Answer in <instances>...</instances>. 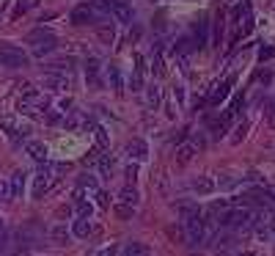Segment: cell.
Wrapping results in <instances>:
<instances>
[{"label":"cell","mask_w":275,"mask_h":256,"mask_svg":"<svg viewBox=\"0 0 275 256\" xmlns=\"http://www.w3.org/2000/svg\"><path fill=\"white\" fill-rule=\"evenodd\" d=\"M85 78H88V83H99V61L96 58H88L85 61Z\"/></svg>","instance_id":"cell-16"},{"label":"cell","mask_w":275,"mask_h":256,"mask_svg":"<svg viewBox=\"0 0 275 256\" xmlns=\"http://www.w3.org/2000/svg\"><path fill=\"white\" fill-rule=\"evenodd\" d=\"M96 190H99L96 176L94 173H83V176H77V193H74V201H83L85 193H96Z\"/></svg>","instance_id":"cell-3"},{"label":"cell","mask_w":275,"mask_h":256,"mask_svg":"<svg viewBox=\"0 0 275 256\" xmlns=\"http://www.w3.org/2000/svg\"><path fill=\"white\" fill-rule=\"evenodd\" d=\"M53 39V33H47V30H42V28H36V30H30L28 33V42L36 47V44H42V42H50Z\"/></svg>","instance_id":"cell-19"},{"label":"cell","mask_w":275,"mask_h":256,"mask_svg":"<svg viewBox=\"0 0 275 256\" xmlns=\"http://www.w3.org/2000/svg\"><path fill=\"white\" fill-rule=\"evenodd\" d=\"M157 102H160V91H157V85H154V88L149 91V105H157Z\"/></svg>","instance_id":"cell-36"},{"label":"cell","mask_w":275,"mask_h":256,"mask_svg":"<svg viewBox=\"0 0 275 256\" xmlns=\"http://www.w3.org/2000/svg\"><path fill=\"white\" fill-rule=\"evenodd\" d=\"M0 64L8 66V69H19V66L28 64V55L14 44H0Z\"/></svg>","instance_id":"cell-1"},{"label":"cell","mask_w":275,"mask_h":256,"mask_svg":"<svg viewBox=\"0 0 275 256\" xmlns=\"http://www.w3.org/2000/svg\"><path fill=\"white\" fill-rule=\"evenodd\" d=\"M50 69H55V72H69L72 69V58H58V61H53V64H47Z\"/></svg>","instance_id":"cell-26"},{"label":"cell","mask_w":275,"mask_h":256,"mask_svg":"<svg viewBox=\"0 0 275 256\" xmlns=\"http://www.w3.org/2000/svg\"><path fill=\"white\" fill-rule=\"evenodd\" d=\"M113 212H116V218H119V221H130V218H135V207H130V204H121V201H116Z\"/></svg>","instance_id":"cell-17"},{"label":"cell","mask_w":275,"mask_h":256,"mask_svg":"<svg viewBox=\"0 0 275 256\" xmlns=\"http://www.w3.org/2000/svg\"><path fill=\"white\" fill-rule=\"evenodd\" d=\"M223 30H226V14L217 11V14H215V36H212V44H215V47H220V42H223Z\"/></svg>","instance_id":"cell-13"},{"label":"cell","mask_w":275,"mask_h":256,"mask_svg":"<svg viewBox=\"0 0 275 256\" xmlns=\"http://www.w3.org/2000/svg\"><path fill=\"white\" fill-rule=\"evenodd\" d=\"M0 127H3V132H6L8 138H14V141H17L19 135H28V127H17L14 119H0Z\"/></svg>","instance_id":"cell-9"},{"label":"cell","mask_w":275,"mask_h":256,"mask_svg":"<svg viewBox=\"0 0 275 256\" xmlns=\"http://www.w3.org/2000/svg\"><path fill=\"white\" fill-rule=\"evenodd\" d=\"M270 232H273V234H275V221H273V223H270Z\"/></svg>","instance_id":"cell-41"},{"label":"cell","mask_w":275,"mask_h":256,"mask_svg":"<svg viewBox=\"0 0 275 256\" xmlns=\"http://www.w3.org/2000/svg\"><path fill=\"white\" fill-rule=\"evenodd\" d=\"M96 256H116V251H113V248H102Z\"/></svg>","instance_id":"cell-40"},{"label":"cell","mask_w":275,"mask_h":256,"mask_svg":"<svg viewBox=\"0 0 275 256\" xmlns=\"http://www.w3.org/2000/svg\"><path fill=\"white\" fill-rule=\"evenodd\" d=\"M176 212L185 215V218H187V215L198 212V207H196V204H187V201H179V204H176Z\"/></svg>","instance_id":"cell-30"},{"label":"cell","mask_w":275,"mask_h":256,"mask_svg":"<svg viewBox=\"0 0 275 256\" xmlns=\"http://www.w3.org/2000/svg\"><path fill=\"white\" fill-rule=\"evenodd\" d=\"M135 173H138V168H135V166L127 168V179H130V182H135Z\"/></svg>","instance_id":"cell-39"},{"label":"cell","mask_w":275,"mask_h":256,"mask_svg":"<svg viewBox=\"0 0 275 256\" xmlns=\"http://www.w3.org/2000/svg\"><path fill=\"white\" fill-rule=\"evenodd\" d=\"M96 30H99V36L105 42H113V25H99Z\"/></svg>","instance_id":"cell-32"},{"label":"cell","mask_w":275,"mask_h":256,"mask_svg":"<svg viewBox=\"0 0 275 256\" xmlns=\"http://www.w3.org/2000/svg\"><path fill=\"white\" fill-rule=\"evenodd\" d=\"M127 155H130V160H146V155H149V146H146V141L135 138V141L127 143Z\"/></svg>","instance_id":"cell-6"},{"label":"cell","mask_w":275,"mask_h":256,"mask_svg":"<svg viewBox=\"0 0 275 256\" xmlns=\"http://www.w3.org/2000/svg\"><path fill=\"white\" fill-rule=\"evenodd\" d=\"M19 107H22V110H36V107H42V94H39V91H25L22 96H19Z\"/></svg>","instance_id":"cell-7"},{"label":"cell","mask_w":275,"mask_h":256,"mask_svg":"<svg viewBox=\"0 0 275 256\" xmlns=\"http://www.w3.org/2000/svg\"><path fill=\"white\" fill-rule=\"evenodd\" d=\"M0 234H3V221H0Z\"/></svg>","instance_id":"cell-42"},{"label":"cell","mask_w":275,"mask_h":256,"mask_svg":"<svg viewBox=\"0 0 275 256\" xmlns=\"http://www.w3.org/2000/svg\"><path fill=\"white\" fill-rule=\"evenodd\" d=\"M127 3H130V0H108V6H110V11H113L116 6H127Z\"/></svg>","instance_id":"cell-38"},{"label":"cell","mask_w":275,"mask_h":256,"mask_svg":"<svg viewBox=\"0 0 275 256\" xmlns=\"http://www.w3.org/2000/svg\"><path fill=\"white\" fill-rule=\"evenodd\" d=\"M242 105H245V96H242V94H237V96L231 99V105H228L226 116H228V119H234V116H237L239 110H242Z\"/></svg>","instance_id":"cell-24"},{"label":"cell","mask_w":275,"mask_h":256,"mask_svg":"<svg viewBox=\"0 0 275 256\" xmlns=\"http://www.w3.org/2000/svg\"><path fill=\"white\" fill-rule=\"evenodd\" d=\"M96 196H99V204H102V207H110V198H108V193L96 190Z\"/></svg>","instance_id":"cell-37"},{"label":"cell","mask_w":275,"mask_h":256,"mask_svg":"<svg viewBox=\"0 0 275 256\" xmlns=\"http://www.w3.org/2000/svg\"><path fill=\"white\" fill-rule=\"evenodd\" d=\"M201 146H204V141H198V138L196 141H182L179 146H176V163H179V166H187Z\"/></svg>","instance_id":"cell-2"},{"label":"cell","mask_w":275,"mask_h":256,"mask_svg":"<svg viewBox=\"0 0 275 256\" xmlns=\"http://www.w3.org/2000/svg\"><path fill=\"white\" fill-rule=\"evenodd\" d=\"M8 198H11V187L6 182H0V201H8Z\"/></svg>","instance_id":"cell-34"},{"label":"cell","mask_w":275,"mask_h":256,"mask_svg":"<svg viewBox=\"0 0 275 256\" xmlns=\"http://www.w3.org/2000/svg\"><path fill=\"white\" fill-rule=\"evenodd\" d=\"M151 72L154 75H162V50H160V44H157V50H154V61H151Z\"/></svg>","instance_id":"cell-27"},{"label":"cell","mask_w":275,"mask_h":256,"mask_svg":"<svg viewBox=\"0 0 275 256\" xmlns=\"http://www.w3.org/2000/svg\"><path fill=\"white\" fill-rule=\"evenodd\" d=\"M50 234H53V240H55L58 245H64V243H69V234H72V232H69L66 226H55Z\"/></svg>","instance_id":"cell-25"},{"label":"cell","mask_w":275,"mask_h":256,"mask_svg":"<svg viewBox=\"0 0 275 256\" xmlns=\"http://www.w3.org/2000/svg\"><path fill=\"white\" fill-rule=\"evenodd\" d=\"M215 179H209V176H198L196 182H193V190L198 193V196H209L212 190H215Z\"/></svg>","instance_id":"cell-11"},{"label":"cell","mask_w":275,"mask_h":256,"mask_svg":"<svg viewBox=\"0 0 275 256\" xmlns=\"http://www.w3.org/2000/svg\"><path fill=\"white\" fill-rule=\"evenodd\" d=\"M132 88H143V55H135V75H132Z\"/></svg>","instance_id":"cell-14"},{"label":"cell","mask_w":275,"mask_h":256,"mask_svg":"<svg viewBox=\"0 0 275 256\" xmlns=\"http://www.w3.org/2000/svg\"><path fill=\"white\" fill-rule=\"evenodd\" d=\"M110 14H113L119 22H132V6H130V3H127V6H116Z\"/></svg>","instance_id":"cell-21"},{"label":"cell","mask_w":275,"mask_h":256,"mask_svg":"<svg viewBox=\"0 0 275 256\" xmlns=\"http://www.w3.org/2000/svg\"><path fill=\"white\" fill-rule=\"evenodd\" d=\"M151 251H149V245H143V243H127L124 248H121V256H149Z\"/></svg>","instance_id":"cell-12"},{"label":"cell","mask_w":275,"mask_h":256,"mask_svg":"<svg viewBox=\"0 0 275 256\" xmlns=\"http://www.w3.org/2000/svg\"><path fill=\"white\" fill-rule=\"evenodd\" d=\"M270 58H275L273 47H262V50H259V61H270Z\"/></svg>","instance_id":"cell-33"},{"label":"cell","mask_w":275,"mask_h":256,"mask_svg":"<svg viewBox=\"0 0 275 256\" xmlns=\"http://www.w3.org/2000/svg\"><path fill=\"white\" fill-rule=\"evenodd\" d=\"M119 201H121V204H130V207H138V190L127 185L124 190L119 193Z\"/></svg>","instance_id":"cell-18"},{"label":"cell","mask_w":275,"mask_h":256,"mask_svg":"<svg viewBox=\"0 0 275 256\" xmlns=\"http://www.w3.org/2000/svg\"><path fill=\"white\" fill-rule=\"evenodd\" d=\"M209 39V19H198V25L193 28V47L201 50Z\"/></svg>","instance_id":"cell-5"},{"label":"cell","mask_w":275,"mask_h":256,"mask_svg":"<svg viewBox=\"0 0 275 256\" xmlns=\"http://www.w3.org/2000/svg\"><path fill=\"white\" fill-rule=\"evenodd\" d=\"M217 187H220V190H231L234 185H237V179H220V182H215Z\"/></svg>","instance_id":"cell-35"},{"label":"cell","mask_w":275,"mask_h":256,"mask_svg":"<svg viewBox=\"0 0 275 256\" xmlns=\"http://www.w3.org/2000/svg\"><path fill=\"white\" fill-rule=\"evenodd\" d=\"M74 212H77V218H91V212H94V207H91L88 201H77V209H74Z\"/></svg>","instance_id":"cell-29"},{"label":"cell","mask_w":275,"mask_h":256,"mask_svg":"<svg viewBox=\"0 0 275 256\" xmlns=\"http://www.w3.org/2000/svg\"><path fill=\"white\" fill-rule=\"evenodd\" d=\"M88 232H91L88 218H77V221H74V226H72V234H74V237H88Z\"/></svg>","instance_id":"cell-20"},{"label":"cell","mask_w":275,"mask_h":256,"mask_svg":"<svg viewBox=\"0 0 275 256\" xmlns=\"http://www.w3.org/2000/svg\"><path fill=\"white\" fill-rule=\"evenodd\" d=\"M96 168H99V173H102V176H110V168H113V157L102 152V157L96 160Z\"/></svg>","instance_id":"cell-23"},{"label":"cell","mask_w":275,"mask_h":256,"mask_svg":"<svg viewBox=\"0 0 275 256\" xmlns=\"http://www.w3.org/2000/svg\"><path fill=\"white\" fill-rule=\"evenodd\" d=\"M47 152H50V149L44 146V143H39V141H30V143H28V155L33 157L36 163H47V157H50Z\"/></svg>","instance_id":"cell-10"},{"label":"cell","mask_w":275,"mask_h":256,"mask_svg":"<svg viewBox=\"0 0 275 256\" xmlns=\"http://www.w3.org/2000/svg\"><path fill=\"white\" fill-rule=\"evenodd\" d=\"M96 135V143H99L102 149H105V146H108V132H105V127H99V124H94V130H91Z\"/></svg>","instance_id":"cell-28"},{"label":"cell","mask_w":275,"mask_h":256,"mask_svg":"<svg viewBox=\"0 0 275 256\" xmlns=\"http://www.w3.org/2000/svg\"><path fill=\"white\" fill-rule=\"evenodd\" d=\"M8 187H11V198L14 196H22V187H25V171H14L11 182H8Z\"/></svg>","instance_id":"cell-15"},{"label":"cell","mask_w":275,"mask_h":256,"mask_svg":"<svg viewBox=\"0 0 275 256\" xmlns=\"http://www.w3.org/2000/svg\"><path fill=\"white\" fill-rule=\"evenodd\" d=\"M108 78H110V83H113V88L121 91V75H119V69H116V66H110V69H108Z\"/></svg>","instance_id":"cell-31"},{"label":"cell","mask_w":275,"mask_h":256,"mask_svg":"<svg viewBox=\"0 0 275 256\" xmlns=\"http://www.w3.org/2000/svg\"><path fill=\"white\" fill-rule=\"evenodd\" d=\"M234 83H237V78H234V75H231V78H228V80H223V83L215 88V94H212V99H209L212 105H220V102L226 99L228 94H231V85H234Z\"/></svg>","instance_id":"cell-8"},{"label":"cell","mask_w":275,"mask_h":256,"mask_svg":"<svg viewBox=\"0 0 275 256\" xmlns=\"http://www.w3.org/2000/svg\"><path fill=\"white\" fill-rule=\"evenodd\" d=\"M55 44H58V42H55V36H53L50 42H42V44H36V47H33V55H36V58H44V55H50V53H53V50H55Z\"/></svg>","instance_id":"cell-22"},{"label":"cell","mask_w":275,"mask_h":256,"mask_svg":"<svg viewBox=\"0 0 275 256\" xmlns=\"http://www.w3.org/2000/svg\"><path fill=\"white\" fill-rule=\"evenodd\" d=\"M96 19H99V14H96L91 6H77L72 11V22L74 25H94Z\"/></svg>","instance_id":"cell-4"}]
</instances>
